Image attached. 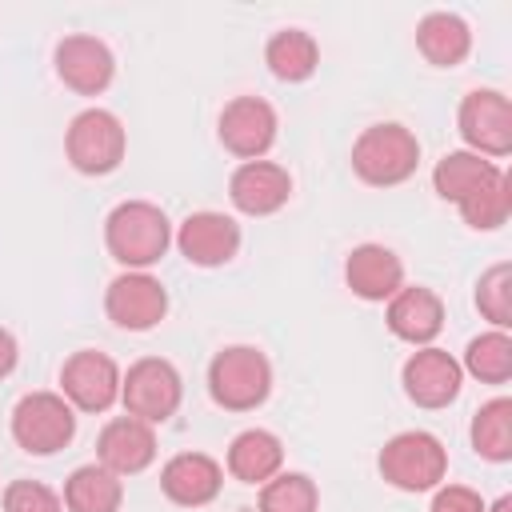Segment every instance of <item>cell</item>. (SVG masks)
I'll list each match as a JSON object with an SVG mask.
<instances>
[{
  "label": "cell",
  "mask_w": 512,
  "mask_h": 512,
  "mask_svg": "<svg viewBox=\"0 0 512 512\" xmlns=\"http://www.w3.org/2000/svg\"><path fill=\"white\" fill-rule=\"evenodd\" d=\"M104 244H108L112 260L124 264L128 272H148L168 252L172 224H168L164 208H156L148 200H124L104 220Z\"/></svg>",
  "instance_id": "obj_1"
},
{
  "label": "cell",
  "mask_w": 512,
  "mask_h": 512,
  "mask_svg": "<svg viewBox=\"0 0 512 512\" xmlns=\"http://www.w3.org/2000/svg\"><path fill=\"white\" fill-rule=\"evenodd\" d=\"M272 392V364L252 344H228L208 364V396L224 412H252Z\"/></svg>",
  "instance_id": "obj_2"
},
{
  "label": "cell",
  "mask_w": 512,
  "mask_h": 512,
  "mask_svg": "<svg viewBox=\"0 0 512 512\" xmlns=\"http://www.w3.org/2000/svg\"><path fill=\"white\" fill-rule=\"evenodd\" d=\"M416 164H420V140L412 128L396 120L364 128L352 144V172L372 188L404 184L416 172Z\"/></svg>",
  "instance_id": "obj_3"
},
{
  "label": "cell",
  "mask_w": 512,
  "mask_h": 512,
  "mask_svg": "<svg viewBox=\"0 0 512 512\" xmlns=\"http://www.w3.org/2000/svg\"><path fill=\"white\" fill-rule=\"evenodd\" d=\"M376 464H380V476L392 488H400V492H432L448 476V448L432 432L412 428V432H396L380 448Z\"/></svg>",
  "instance_id": "obj_4"
},
{
  "label": "cell",
  "mask_w": 512,
  "mask_h": 512,
  "mask_svg": "<svg viewBox=\"0 0 512 512\" xmlns=\"http://www.w3.org/2000/svg\"><path fill=\"white\" fill-rule=\"evenodd\" d=\"M64 152L68 164L84 176H108L120 168L124 152H128V132L120 124L116 112L108 108H84L72 116L68 132H64Z\"/></svg>",
  "instance_id": "obj_5"
},
{
  "label": "cell",
  "mask_w": 512,
  "mask_h": 512,
  "mask_svg": "<svg viewBox=\"0 0 512 512\" xmlns=\"http://www.w3.org/2000/svg\"><path fill=\"white\" fill-rule=\"evenodd\" d=\"M184 400V380L172 360L164 356H144L120 376V404L124 416H136L144 424H164L176 416Z\"/></svg>",
  "instance_id": "obj_6"
},
{
  "label": "cell",
  "mask_w": 512,
  "mask_h": 512,
  "mask_svg": "<svg viewBox=\"0 0 512 512\" xmlns=\"http://www.w3.org/2000/svg\"><path fill=\"white\" fill-rule=\"evenodd\" d=\"M76 436V412L60 392H28L12 408V440L28 456H52Z\"/></svg>",
  "instance_id": "obj_7"
},
{
  "label": "cell",
  "mask_w": 512,
  "mask_h": 512,
  "mask_svg": "<svg viewBox=\"0 0 512 512\" xmlns=\"http://www.w3.org/2000/svg\"><path fill=\"white\" fill-rule=\"evenodd\" d=\"M456 128L468 144V152L484 160H500L512 152V104L496 88H472L460 100Z\"/></svg>",
  "instance_id": "obj_8"
},
{
  "label": "cell",
  "mask_w": 512,
  "mask_h": 512,
  "mask_svg": "<svg viewBox=\"0 0 512 512\" xmlns=\"http://www.w3.org/2000/svg\"><path fill=\"white\" fill-rule=\"evenodd\" d=\"M120 364L108 352L80 348L60 368V396L80 412H108L120 400Z\"/></svg>",
  "instance_id": "obj_9"
},
{
  "label": "cell",
  "mask_w": 512,
  "mask_h": 512,
  "mask_svg": "<svg viewBox=\"0 0 512 512\" xmlns=\"http://www.w3.org/2000/svg\"><path fill=\"white\" fill-rule=\"evenodd\" d=\"M104 312L116 328L148 332L168 312V292L152 272H120L104 292Z\"/></svg>",
  "instance_id": "obj_10"
},
{
  "label": "cell",
  "mask_w": 512,
  "mask_h": 512,
  "mask_svg": "<svg viewBox=\"0 0 512 512\" xmlns=\"http://www.w3.org/2000/svg\"><path fill=\"white\" fill-rule=\"evenodd\" d=\"M276 108L260 96H236L220 112V144L240 160H260L276 144Z\"/></svg>",
  "instance_id": "obj_11"
},
{
  "label": "cell",
  "mask_w": 512,
  "mask_h": 512,
  "mask_svg": "<svg viewBox=\"0 0 512 512\" xmlns=\"http://www.w3.org/2000/svg\"><path fill=\"white\" fill-rule=\"evenodd\" d=\"M404 392L412 404L420 408H448L456 396H460V384H464V368L452 352L444 348H416L408 360H404Z\"/></svg>",
  "instance_id": "obj_12"
},
{
  "label": "cell",
  "mask_w": 512,
  "mask_h": 512,
  "mask_svg": "<svg viewBox=\"0 0 512 512\" xmlns=\"http://www.w3.org/2000/svg\"><path fill=\"white\" fill-rule=\"evenodd\" d=\"M52 60H56V76L64 80V88H72L80 96H100L116 76L112 48L104 40H96V36H84V32L64 36L56 44Z\"/></svg>",
  "instance_id": "obj_13"
},
{
  "label": "cell",
  "mask_w": 512,
  "mask_h": 512,
  "mask_svg": "<svg viewBox=\"0 0 512 512\" xmlns=\"http://www.w3.org/2000/svg\"><path fill=\"white\" fill-rule=\"evenodd\" d=\"M176 248L196 268H220L240 252V224L224 212H192L176 228Z\"/></svg>",
  "instance_id": "obj_14"
},
{
  "label": "cell",
  "mask_w": 512,
  "mask_h": 512,
  "mask_svg": "<svg viewBox=\"0 0 512 512\" xmlns=\"http://www.w3.org/2000/svg\"><path fill=\"white\" fill-rule=\"evenodd\" d=\"M228 196L244 216H272L288 204L292 196V176L284 164L272 160H244L232 180H228Z\"/></svg>",
  "instance_id": "obj_15"
},
{
  "label": "cell",
  "mask_w": 512,
  "mask_h": 512,
  "mask_svg": "<svg viewBox=\"0 0 512 512\" xmlns=\"http://www.w3.org/2000/svg\"><path fill=\"white\" fill-rule=\"evenodd\" d=\"M160 488L180 508H204L224 488V468L208 452H180L160 468Z\"/></svg>",
  "instance_id": "obj_16"
},
{
  "label": "cell",
  "mask_w": 512,
  "mask_h": 512,
  "mask_svg": "<svg viewBox=\"0 0 512 512\" xmlns=\"http://www.w3.org/2000/svg\"><path fill=\"white\" fill-rule=\"evenodd\" d=\"M344 280L360 300L384 304L404 288V264L384 244H356L344 260Z\"/></svg>",
  "instance_id": "obj_17"
},
{
  "label": "cell",
  "mask_w": 512,
  "mask_h": 512,
  "mask_svg": "<svg viewBox=\"0 0 512 512\" xmlns=\"http://www.w3.org/2000/svg\"><path fill=\"white\" fill-rule=\"evenodd\" d=\"M96 456L116 476H136L156 460V432L136 416H116L96 440Z\"/></svg>",
  "instance_id": "obj_18"
},
{
  "label": "cell",
  "mask_w": 512,
  "mask_h": 512,
  "mask_svg": "<svg viewBox=\"0 0 512 512\" xmlns=\"http://www.w3.org/2000/svg\"><path fill=\"white\" fill-rule=\"evenodd\" d=\"M384 320H388V332L396 340L416 344V348H428L440 336V328H444V300L432 288L412 284V288H400L388 300Z\"/></svg>",
  "instance_id": "obj_19"
},
{
  "label": "cell",
  "mask_w": 512,
  "mask_h": 512,
  "mask_svg": "<svg viewBox=\"0 0 512 512\" xmlns=\"http://www.w3.org/2000/svg\"><path fill=\"white\" fill-rule=\"evenodd\" d=\"M284 464V444L268 428H244L228 444V472L240 484H268Z\"/></svg>",
  "instance_id": "obj_20"
},
{
  "label": "cell",
  "mask_w": 512,
  "mask_h": 512,
  "mask_svg": "<svg viewBox=\"0 0 512 512\" xmlns=\"http://www.w3.org/2000/svg\"><path fill=\"white\" fill-rule=\"evenodd\" d=\"M416 48L436 68H456L472 52V28L456 12H428L416 24Z\"/></svg>",
  "instance_id": "obj_21"
},
{
  "label": "cell",
  "mask_w": 512,
  "mask_h": 512,
  "mask_svg": "<svg viewBox=\"0 0 512 512\" xmlns=\"http://www.w3.org/2000/svg\"><path fill=\"white\" fill-rule=\"evenodd\" d=\"M64 508L68 512H120L124 504V480L108 472L104 464H80L64 480Z\"/></svg>",
  "instance_id": "obj_22"
},
{
  "label": "cell",
  "mask_w": 512,
  "mask_h": 512,
  "mask_svg": "<svg viewBox=\"0 0 512 512\" xmlns=\"http://www.w3.org/2000/svg\"><path fill=\"white\" fill-rule=\"evenodd\" d=\"M264 64L276 80L284 84H304L316 68H320V44L312 40V32L304 28H280L268 48H264Z\"/></svg>",
  "instance_id": "obj_23"
},
{
  "label": "cell",
  "mask_w": 512,
  "mask_h": 512,
  "mask_svg": "<svg viewBox=\"0 0 512 512\" xmlns=\"http://www.w3.org/2000/svg\"><path fill=\"white\" fill-rule=\"evenodd\" d=\"M496 172H500L496 160H484V156L460 148V152H448V156L436 160V168H432V188H436L440 200L460 204V200L472 196L480 184H488Z\"/></svg>",
  "instance_id": "obj_24"
},
{
  "label": "cell",
  "mask_w": 512,
  "mask_h": 512,
  "mask_svg": "<svg viewBox=\"0 0 512 512\" xmlns=\"http://www.w3.org/2000/svg\"><path fill=\"white\" fill-rule=\"evenodd\" d=\"M472 448H476V456H484L492 464L512 460V400L508 396H496V400L476 408V416H472Z\"/></svg>",
  "instance_id": "obj_25"
},
{
  "label": "cell",
  "mask_w": 512,
  "mask_h": 512,
  "mask_svg": "<svg viewBox=\"0 0 512 512\" xmlns=\"http://www.w3.org/2000/svg\"><path fill=\"white\" fill-rule=\"evenodd\" d=\"M456 208H460L464 224L476 228V232H496L500 224H508V212H512V180H508V172L500 168L488 184H480Z\"/></svg>",
  "instance_id": "obj_26"
},
{
  "label": "cell",
  "mask_w": 512,
  "mask_h": 512,
  "mask_svg": "<svg viewBox=\"0 0 512 512\" xmlns=\"http://www.w3.org/2000/svg\"><path fill=\"white\" fill-rule=\"evenodd\" d=\"M460 368L468 376H476L480 384H508L512 380V336L492 328V332L468 340Z\"/></svg>",
  "instance_id": "obj_27"
},
{
  "label": "cell",
  "mask_w": 512,
  "mask_h": 512,
  "mask_svg": "<svg viewBox=\"0 0 512 512\" xmlns=\"http://www.w3.org/2000/svg\"><path fill=\"white\" fill-rule=\"evenodd\" d=\"M316 508H320V492L304 472H276L268 484H260V512H316Z\"/></svg>",
  "instance_id": "obj_28"
},
{
  "label": "cell",
  "mask_w": 512,
  "mask_h": 512,
  "mask_svg": "<svg viewBox=\"0 0 512 512\" xmlns=\"http://www.w3.org/2000/svg\"><path fill=\"white\" fill-rule=\"evenodd\" d=\"M476 308L484 320H492V328H512V264H492L476 280Z\"/></svg>",
  "instance_id": "obj_29"
},
{
  "label": "cell",
  "mask_w": 512,
  "mask_h": 512,
  "mask_svg": "<svg viewBox=\"0 0 512 512\" xmlns=\"http://www.w3.org/2000/svg\"><path fill=\"white\" fill-rule=\"evenodd\" d=\"M4 512H64V500L40 480H12L4 488Z\"/></svg>",
  "instance_id": "obj_30"
},
{
  "label": "cell",
  "mask_w": 512,
  "mask_h": 512,
  "mask_svg": "<svg viewBox=\"0 0 512 512\" xmlns=\"http://www.w3.org/2000/svg\"><path fill=\"white\" fill-rule=\"evenodd\" d=\"M428 512H488V504L480 500L476 488H464V484H444L436 488L432 496V508Z\"/></svg>",
  "instance_id": "obj_31"
},
{
  "label": "cell",
  "mask_w": 512,
  "mask_h": 512,
  "mask_svg": "<svg viewBox=\"0 0 512 512\" xmlns=\"http://www.w3.org/2000/svg\"><path fill=\"white\" fill-rule=\"evenodd\" d=\"M16 360H20V344H16V336H12L8 328H0V380L12 376Z\"/></svg>",
  "instance_id": "obj_32"
},
{
  "label": "cell",
  "mask_w": 512,
  "mask_h": 512,
  "mask_svg": "<svg viewBox=\"0 0 512 512\" xmlns=\"http://www.w3.org/2000/svg\"><path fill=\"white\" fill-rule=\"evenodd\" d=\"M488 512H512V496H500V500H496Z\"/></svg>",
  "instance_id": "obj_33"
}]
</instances>
